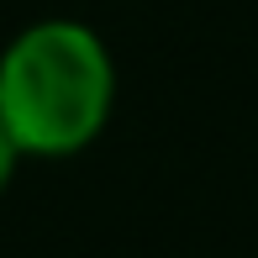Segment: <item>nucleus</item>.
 <instances>
[{
	"instance_id": "f257e3e1",
	"label": "nucleus",
	"mask_w": 258,
	"mask_h": 258,
	"mask_svg": "<svg viewBox=\"0 0 258 258\" xmlns=\"http://www.w3.org/2000/svg\"><path fill=\"white\" fill-rule=\"evenodd\" d=\"M116 63L100 32L69 16L32 21L0 53V126L32 158H69L100 137Z\"/></svg>"
},
{
	"instance_id": "f03ea898",
	"label": "nucleus",
	"mask_w": 258,
	"mask_h": 258,
	"mask_svg": "<svg viewBox=\"0 0 258 258\" xmlns=\"http://www.w3.org/2000/svg\"><path fill=\"white\" fill-rule=\"evenodd\" d=\"M16 163H21V148L11 143V132L0 126V195H6V184L16 179Z\"/></svg>"
}]
</instances>
